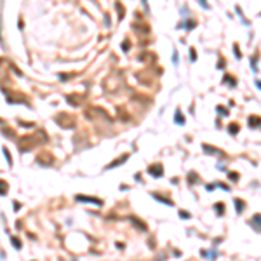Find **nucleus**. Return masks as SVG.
I'll return each mask as SVG.
<instances>
[{"instance_id": "obj_1", "label": "nucleus", "mask_w": 261, "mask_h": 261, "mask_svg": "<svg viewBox=\"0 0 261 261\" xmlns=\"http://www.w3.org/2000/svg\"><path fill=\"white\" fill-rule=\"evenodd\" d=\"M251 225L256 228V230H261V214H256L251 219Z\"/></svg>"}, {"instance_id": "obj_2", "label": "nucleus", "mask_w": 261, "mask_h": 261, "mask_svg": "<svg viewBox=\"0 0 261 261\" xmlns=\"http://www.w3.org/2000/svg\"><path fill=\"white\" fill-rule=\"evenodd\" d=\"M75 199H77L79 202H92V204H101L98 199H92V197H82V195H77Z\"/></svg>"}, {"instance_id": "obj_3", "label": "nucleus", "mask_w": 261, "mask_h": 261, "mask_svg": "<svg viewBox=\"0 0 261 261\" xmlns=\"http://www.w3.org/2000/svg\"><path fill=\"white\" fill-rule=\"evenodd\" d=\"M235 209H237V212L244 211V202H242L240 199H235Z\"/></svg>"}, {"instance_id": "obj_4", "label": "nucleus", "mask_w": 261, "mask_h": 261, "mask_svg": "<svg viewBox=\"0 0 261 261\" xmlns=\"http://www.w3.org/2000/svg\"><path fill=\"white\" fill-rule=\"evenodd\" d=\"M0 193H2V195L7 193V183H5V181H0Z\"/></svg>"}, {"instance_id": "obj_5", "label": "nucleus", "mask_w": 261, "mask_h": 261, "mask_svg": "<svg viewBox=\"0 0 261 261\" xmlns=\"http://www.w3.org/2000/svg\"><path fill=\"white\" fill-rule=\"evenodd\" d=\"M214 209H216V212L221 216V214L225 212V205H223V204H216V205H214Z\"/></svg>"}, {"instance_id": "obj_6", "label": "nucleus", "mask_w": 261, "mask_h": 261, "mask_svg": "<svg viewBox=\"0 0 261 261\" xmlns=\"http://www.w3.org/2000/svg\"><path fill=\"white\" fill-rule=\"evenodd\" d=\"M230 132H231V134H235V132H239V125H235V124H231V125H230Z\"/></svg>"}, {"instance_id": "obj_7", "label": "nucleus", "mask_w": 261, "mask_h": 261, "mask_svg": "<svg viewBox=\"0 0 261 261\" xmlns=\"http://www.w3.org/2000/svg\"><path fill=\"white\" fill-rule=\"evenodd\" d=\"M179 214H181V216H183V218H190V214H188V212H186V211H181Z\"/></svg>"}, {"instance_id": "obj_8", "label": "nucleus", "mask_w": 261, "mask_h": 261, "mask_svg": "<svg viewBox=\"0 0 261 261\" xmlns=\"http://www.w3.org/2000/svg\"><path fill=\"white\" fill-rule=\"evenodd\" d=\"M258 87H261V82H258Z\"/></svg>"}]
</instances>
